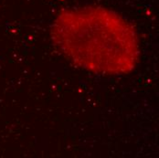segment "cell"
I'll use <instances>...</instances> for the list:
<instances>
[{"label": "cell", "instance_id": "1", "mask_svg": "<svg viewBox=\"0 0 159 158\" xmlns=\"http://www.w3.org/2000/svg\"><path fill=\"white\" fill-rule=\"evenodd\" d=\"M50 34L71 63L90 72L129 74L139 61L140 42L135 29L127 19L103 7L65 9L54 18Z\"/></svg>", "mask_w": 159, "mask_h": 158}]
</instances>
